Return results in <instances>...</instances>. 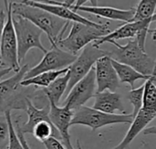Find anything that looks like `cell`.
Wrapping results in <instances>:
<instances>
[{"instance_id": "cell-23", "label": "cell", "mask_w": 156, "mask_h": 149, "mask_svg": "<svg viewBox=\"0 0 156 149\" xmlns=\"http://www.w3.org/2000/svg\"><path fill=\"white\" fill-rule=\"evenodd\" d=\"M134 9L133 21L150 18L156 13V0H140Z\"/></svg>"}, {"instance_id": "cell-11", "label": "cell", "mask_w": 156, "mask_h": 149, "mask_svg": "<svg viewBox=\"0 0 156 149\" xmlns=\"http://www.w3.org/2000/svg\"><path fill=\"white\" fill-rule=\"evenodd\" d=\"M97 92L95 70L92 68L90 71L80 81H79L68 93L63 105L68 106L72 112L78 110L91 98Z\"/></svg>"}, {"instance_id": "cell-14", "label": "cell", "mask_w": 156, "mask_h": 149, "mask_svg": "<svg viewBox=\"0 0 156 149\" xmlns=\"http://www.w3.org/2000/svg\"><path fill=\"white\" fill-rule=\"evenodd\" d=\"M74 11H82L88 14L96 16L98 17L110 19V20H117L122 22H131L133 19L135 9L133 7L129 9H121L112 6H93V5H81L69 6Z\"/></svg>"}, {"instance_id": "cell-29", "label": "cell", "mask_w": 156, "mask_h": 149, "mask_svg": "<svg viewBox=\"0 0 156 149\" xmlns=\"http://www.w3.org/2000/svg\"><path fill=\"white\" fill-rule=\"evenodd\" d=\"M5 19H6V13L4 10H0V43H1V38H2L4 26L5 23ZM0 61H1V55H0Z\"/></svg>"}, {"instance_id": "cell-4", "label": "cell", "mask_w": 156, "mask_h": 149, "mask_svg": "<svg viewBox=\"0 0 156 149\" xmlns=\"http://www.w3.org/2000/svg\"><path fill=\"white\" fill-rule=\"evenodd\" d=\"M111 32L110 24L100 23L98 26H90L82 23L73 22L67 37L60 38L57 46L71 54L82 50L86 46L97 41Z\"/></svg>"}, {"instance_id": "cell-13", "label": "cell", "mask_w": 156, "mask_h": 149, "mask_svg": "<svg viewBox=\"0 0 156 149\" xmlns=\"http://www.w3.org/2000/svg\"><path fill=\"white\" fill-rule=\"evenodd\" d=\"M97 92H116L120 87V80L112 66L111 57L104 56L99 59L94 66Z\"/></svg>"}, {"instance_id": "cell-1", "label": "cell", "mask_w": 156, "mask_h": 149, "mask_svg": "<svg viewBox=\"0 0 156 149\" xmlns=\"http://www.w3.org/2000/svg\"><path fill=\"white\" fill-rule=\"evenodd\" d=\"M12 14L20 16L42 30L48 37L51 47H57L63 38L69 22L63 20L43 9L31 6L24 2H12Z\"/></svg>"}, {"instance_id": "cell-20", "label": "cell", "mask_w": 156, "mask_h": 149, "mask_svg": "<svg viewBox=\"0 0 156 149\" xmlns=\"http://www.w3.org/2000/svg\"><path fill=\"white\" fill-rule=\"evenodd\" d=\"M69 71V67L59 71H46L39 73L34 77L25 79L21 82V85L25 87L32 86L36 88H46L50 85L57 78L65 74Z\"/></svg>"}, {"instance_id": "cell-21", "label": "cell", "mask_w": 156, "mask_h": 149, "mask_svg": "<svg viewBox=\"0 0 156 149\" xmlns=\"http://www.w3.org/2000/svg\"><path fill=\"white\" fill-rule=\"evenodd\" d=\"M156 67L153 74L149 79L145 81L144 98H143V109L156 114Z\"/></svg>"}, {"instance_id": "cell-25", "label": "cell", "mask_w": 156, "mask_h": 149, "mask_svg": "<svg viewBox=\"0 0 156 149\" xmlns=\"http://www.w3.org/2000/svg\"><path fill=\"white\" fill-rule=\"evenodd\" d=\"M5 114L7 119V123H8V126H9V141H8L7 149H25L23 147V146L17 136V134L16 132L11 112L7 111L5 113Z\"/></svg>"}, {"instance_id": "cell-28", "label": "cell", "mask_w": 156, "mask_h": 149, "mask_svg": "<svg viewBox=\"0 0 156 149\" xmlns=\"http://www.w3.org/2000/svg\"><path fill=\"white\" fill-rule=\"evenodd\" d=\"M14 126H15V129H16V132L17 134V136L23 146V147L25 149H30L28 144H27V139L25 138V136L24 134L22 133L21 129H20V126H19V120H16V122H14Z\"/></svg>"}, {"instance_id": "cell-17", "label": "cell", "mask_w": 156, "mask_h": 149, "mask_svg": "<svg viewBox=\"0 0 156 149\" xmlns=\"http://www.w3.org/2000/svg\"><path fill=\"white\" fill-rule=\"evenodd\" d=\"M49 109H50L49 104H46L42 108H38L32 103L30 98L27 99V108H26V113L28 116L27 121L23 124L19 123V126H20L22 133L24 135L31 134L34 126L37 123H39L41 121H45V120H50L49 119Z\"/></svg>"}, {"instance_id": "cell-2", "label": "cell", "mask_w": 156, "mask_h": 149, "mask_svg": "<svg viewBox=\"0 0 156 149\" xmlns=\"http://www.w3.org/2000/svg\"><path fill=\"white\" fill-rule=\"evenodd\" d=\"M28 70V64H25L15 75L0 81V114H5V112L12 110L26 111L27 100L37 95L28 91L29 87L21 85Z\"/></svg>"}, {"instance_id": "cell-15", "label": "cell", "mask_w": 156, "mask_h": 149, "mask_svg": "<svg viewBox=\"0 0 156 149\" xmlns=\"http://www.w3.org/2000/svg\"><path fill=\"white\" fill-rule=\"evenodd\" d=\"M156 118V114L147 111L145 109H141L140 112L133 117L129 130L127 131L123 139L112 149H126L131 143L137 137V136L144 132L147 125Z\"/></svg>"}, {"instance_id": "cell-32", "label": "cell", "mask_w": 156, "mask_h": 149, "mask_svg": "<svg viewBox=\"0 0 156 149\" xmlns=\"http://www.w3.org/2000/svg\"><path fill=\"white\" fill-rule=\"evenodd\" d=\"M143 134L144 136H150V135H153V136H156V125L154 126H151V127H146Z\"/></svg>"}, {"instance_id": "cell-3", "label": "cell", "mask_w": 156, "mask_h": 149, "mask_svg": "<svg viewBox=\"0 0 156 149\" xmlns=\"http://www.w3.org/2000/svg\"><path fill=\"white\" fill-rule=\"evenodd\" d=\"M109 43L115 48L109 50V57L112 59L129 65L142 74L152 75L156 67V60L143 49L136 38H131L125 45H121L115 40H111Z\"/></svg>"}, {"instance_id": "cell-34", "label": "cell", "mask_w": 156, "mask_h": 149, "mask_svg": "<svg viewBox=\"0 0 156 149\" xmlns=\"http://www.w3.org/2000/svg\"><path fill=\"white\" fill-rule=\"evenodd\" d=\"M77 149H82V147L80 143V140H77Z\"/></svg>"}, {"instance_id": "cell-30", "label": "cell", "mask_w": 156, "mask_h": 149, "mask_svg": "<svg viewBox=\"0 0 156 149\" xmlns=\"http://www.w3.org/2000/svg\"><path fill=\"white\" fill-rule=\"evenodd\" d=\"M88 2H90L91 4V5H93V6L98 5V0H77L75 5H75V6H81V5H84Z\"/></svg>"}, {"instance_id": "cell-27", "label": "cell", "mask_w": 156, "mask_h": 149, "mask_svg": "<svg viewBox=\"0 0 156 149\" xmlns=\"http://www.w3.org/2000/svg\"><path fill=\"white\" fill-rule=\"evenodd\" d=\"M43 143L46 149H66L62 142L56 137H50Z\"/></svg>"}, {"instance_id": "cell-9", "label": "cell", "mask_w": 156, "mask_h": 149, "mask_svg": "<svg viewBox=\"0 0 156 149\" xmlns=\"http://www.w3.org/2000/svg\"><path fill=\"white\" fill-rule=\"evenodd\" d=\"M104 56H109V50H104L95 47L92 43L86 46L69 67V81L67 93H69L79 81L84 78L92 68H94L95 63L99 59Z\"/></svg>"}, {"instance_id": "cell-18", "label": "cell", "mask_w": 156, "mask_h": 149, "mask_svg": "<svg viewBox=\"0 0 156 149\" xmlns=\"http://www.w3.org/2000/svg\"><path fill=\"white\" fill-rule=\"evenodd\" d=\"M111 60H112V66L117 73L119 80H120V82L129 84L131 89H134V84L137 81H139V80L146 81L151 76V75L149 76V75L142 74L139 71H137L135 69H133V67L126 65L124 63L119 62L112 58H111Z\"/></svg>"}, {"instance_id": "cell-31", "label": "cell", "mask_w": 156, "mask_h": 149, "mask_svg": "<svg viewBox=\"0 0 156 149\" xmlns=\"http://www.w3.org/2000/svg\"><path fill=\"white\" fill-rule=\"evenodd\" d=\"M10 71H12V70L10 68H6V67L3 66L2 63H1V61H0V81H1V79L4 76H5L6 74H8Z\"/></svg>"}, {"instance_id": "cell-26", "label": "cell", "mask_w": 156, "mask_h": 149, "mask_svg": "<svg viewBox=\"0 0 156 149\" xmlns=\"http://www.w3.org/2000/svg\"><path fill=\"white\" fill-rule=\"evenodd\" d=\"M9 141V126L5 114H0V149L7 148Z\"/></svg>"}, {"instance_id": "cell-33", "label": "cell", "mask_w": 156, "mask_h": 149, "mask_svg": "<svg viewBox=\"0 0 156 149\" xmlns=\"http://www.w3.org/2000/svg\"><path fill=\"white\" fill-rule=\"evenodd\" d=\"M149 33H152V37H153L154 41H156V27L154 29H150Z\"/></svg>"}, {"instance_id": "cell-16", "label": "cell", "mask_w": 156, "mask_h": 149, "mask_svg": "<svg viewBox=\"0 0 156 149\" xmlns=\"http://www.w3.org/2000/svg\"><path fill=\"white\" fill-rule=\"evenodd\" d=\"M92 108L106 114H114L116 111H119L122 114H127L122 103V95L116 92L111 91L96 93Z\"/></svg>"}, {"instance_id": "cell-12", "label": "cell", "mask_w": 156, "mask_h": 149, "mask_svg": "<svg viewBox=\"0 0 156 149\" xmlns=\"http://www.w3.org/2000/svg\"><path fill=\"white\" fill-rule=\"evenodd\" d=\"M49 119L58 131L60 141L66 149H75L70 142L69 126L73 116V112L66 105L58 106L53 103H49Z\"/></svg>"}, {"instance_id": "cell-24", "label": "cell", "mask_w": 156, "mask_h": 149, "mask_svg": "<svg viewBox=\"0 0 156 149\" xmlns=\"http://www.w3.org/2000/svg\"><path fill=\"white\" fill-rule=\"evenodd\" d=\"M144 84L141 85L138 88L132 89L128 93V98L130 103L133 106V111L132 113L133 116L135 117V115L140 112V110L143 108V98H144Z\"/></svg>"}, {"instance_id": "cell-7", "label": "cell", "mask_w": 156, "mask_h": 149, "mask_svg": "<svg viewBox=\"0 0 156 149\" xmlns=\"http://www.w3.org/2000/svg\"><path fill=\"white\" fill-rule=\"evenodd\" d=\"M4 3L6 9V19L0 43L1 63L3 66L10 68L13 71L16 72L20 70L21 65L18 61L17 41L12 19V2L8 3L7 0H4Z\"/></svg>"}, {"instance_id": "cell-35", "label": "cell", "mask_w": 156, "mask_h": 149, "mask_svg": "<svg viewBox=\"0 0 156 149\" xmlns=\"http://www.w3.org/2000/svg\"><path fill=\"white\" fill-rule=\"evenodd\" d=\"M27 1H36V0H27Z\"/></svg>"}, {"instance_id": "cell-19", "label": "cell", "mask_w": 156, "mask_h": 149, "mask_svg": "<svg viewBox=\"0 0 156 149\" xmlns=\"http://www.w3.org/2000/svg\"><path fill=\"white\" fill-rule=\"evenodd\" d=\"M69 81V73L68 71L65 74L57 78L50 85H48V87L42 90L48 103H53L58 105L61 97L67 92Z\"/></svg>"}, {"instance_id": "cell-8", "label": "cell", "mask_w": 156, "mask_h": 149, "mask_svg": "<svg viewBox=\"0 0 156 149\" xmlns=\"http://www.w3.org/2000/svg\"><path fill=\"white\" fill-rule=\"evenodd\" d=\"M156 21V13L150 18L137 21L127 22L124 25L119 27L113 31H111L108 35L102 37L92 44L95 47L100 48L103 43H109L111 40H119V39H126V38H136L140 47L145 50V43L146 38L150 31V25Z\"/></svg>"}, {"instance_id": "cell-5", "label": "cell", "mask_w": 156, "mask_h": 149, "mask_svg": "<svg viewBox=\"0 0 156 149\" xmlns=\"http://www.w3.org/2000/svg\"><path fill=\"white\" fill-rule=\"evenodd\" d=\"M133 120L132 114H106L94 108L81 106L73 112L70 125H85L96 131L112 125H131Z\"/></svg>"}, {"instance_id": "cell-10", "label": "cell", "mask_w": 156, "mask_h": 149, "mask_svg": "<svg viewBox=\"0 0 156 149\" xmlns=\"http://www.w3.org/2000/svg\"><path fill=\"white\" fill-rule=\"evenodd\" d=\"M76 58L77 55L71 54L58 48V46L51 47V49L48 50L47 53H45L39 63L27 71L24 80L34 77L42 72L66 69L72 64Z\"/></svg>"}, {"instance_id": "cell-6", "label": "cell", "mask_w": 156, "mask_h": 149, "mask_svg": "<svg viewBox=\"0 0 156 149\" xmlns=\"http://www.w3.org/2000/svg\"><path fill=\"white\" fill-rule=\"evenodd\" d=\"M12 19L16 36L18 61L20 64L27 52L32 49H37L44 54L48 52V49L41 42L42 30L20 16L12 14Z\"/></svg>"}, {"instance_id": "cell-22", "label": "cell", "mask_w": 156, "mask_h": 149, "mask_svg": "<svg viewBox=\"0 0 156 149\" xmlns=\"http://www.w3.org/2000/svg\"><path fill=\"white\" fill-rule=\"evenodd\" d=\"M31 135H33V136L37 140L42 143L50 137H56L60 140L59 135L58 131L56 130V128L54 127V125H52L50 120H45V121H41L37 123L34 126Z\"/></svg>"}]
</instances>
